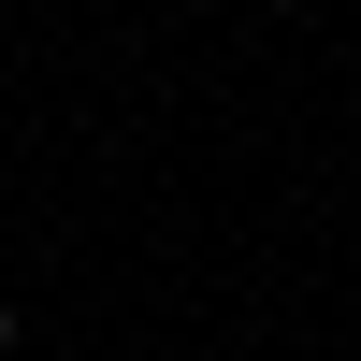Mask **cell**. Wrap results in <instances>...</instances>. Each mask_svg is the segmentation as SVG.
<instances>
[{"mask_svg": "<svg viewBox=\"0 0 361 361\" xmlns=\"http://www.w3.org/2000/svg\"><path fill=\"white\" fill-rule=\"evenodd\" d=\"M0 361H15V304H0Z\"/></svg>", "mask_w": 361, "mask_h": 361, "instance_id": "cell-1", "label": "cell"}]
</instances>
